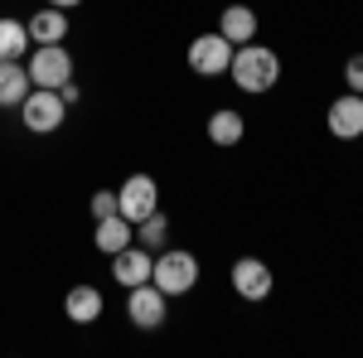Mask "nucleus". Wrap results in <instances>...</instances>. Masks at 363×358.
<instances>
[{"instance_id": "1", "label": "nucleus", "mask_w": 363, "mask_h": 358, "mask_svg": "<svg viewBox=\"0 0 363 358\" xmlns=\"http://www.w3.org/2000/svg\"><path fill=\"white\" fill-rule=\"evenodd\" d=\"M228 73H233V83L242 87V92L262 97V92H272V87L281 83V54L262 49V44H238Z\"/></svg>"}, {"instance_id": "2", "label": "nucleus", "mask_w": 363, "mask_h": 358, "mask_svg": "<svg viewBox=\"0 0 363 358\" xmlns=\"http://www.w3.org/2000/svg\"><path fill=\"white\" fill-rule=\"evenodd\" d=\"M150 281L165 291V296H189L199 286V257L184 247H169L155 257V272H150Z\"/></svg>"}, {"instance_id": "3", "label": "nucleus", "mask_w": 363, "mask_h": 358, "mask_svg": "<svg viewBox=\"0 0 363 358\" xmlns=\"http://www.w3.org/2000/svg\"><path fill=\"white\" fill-rule=\"evenodd\" d=\"M63 111H68V102L58 97V87H29V97L20 102L25 131H34V136H54L63 126Z\"/></svg>"}, {"instance_id": "4", "label": "nucleus", "mask_w": 363, "mask_h": 358, "mask_svg": "<svg viewBox=\"0 0 363 358\" xmlns=\"http://www.w3.org/2000/svg\"><path fill=\"white\" fill-rule=\"evenodd\" d=\"M29 83L34 87H63L73 83V54L63 44H39V54H29Z\"/></svg>"}, {"instance_id": "5", "label": "nucleus", "mask_w": 363, "mask_h": 358, "mask_svg": "<svg viewBox=\"0 0 363 358\" xmlns=\"http://www.w3.org/2000/svg\"><path fill=\"white\" fill-rule=\"evenodd\" d=\"M155 208H160V184L150 174H126V184L116 189V213L140 223V218H150Z\"/></svg>"}, {"instance_id": "6", "label": "nucleus", "mask_w": 363, "mask_h": 358, "mask_svg": "<svg viewBox=\"0 0 363 358\" xmlns=\"http://www.w3.org/2000/svg\"><path fill=\"white\" fill-rule=\"evenodd\" d=\"M126 315H131L136 330H160L165 315H169V296L155 281H140V286H131V296H126Z\"/></svg>"}, {"instance_id": "7", "label": "nucleus", "mask_w": 363, "mask_h": 358, "mask_svg": "<svg viewBox=\"0 0 363 358\" xmlns=\"http://www.w3.org/2000/svg\"><path fill=\"white\" fill-rule=\"evenodd\" d=\"M189 68H194L199 78H223L228 68H233V44H228L218 29L213 34H199L194 44H189Z\"/></svg>"}, {"instance_id": "8", "label": "nucleus", "mask_w": 363, "mask_h": 358, "mask_svg": "<svg viewBox=\"0 0 363 358\" xmlns=\"http://www.w3.org/2000/svg\"><path fill=\"white\" fill-rule=\"evenodd\" d=\"M272 286H277V276H272V267H267L262 257H242V262H233V291H238L242 301H267Z\"/></svg>"}, {"instance_id": "9", "label": "nucleus", "mask_w": 363, "mask_h": 358, "mask_svg": "<svg viewBox=\"0 0 363 358\" xmlns=\"http://www.w3.org/2000/svg\"><path fill=\"white\" fill-rule=\"evenodd\" d=\"M330 136L335 140H359L363 136V92H344L330 102Z\"/></svg>"}, {"instance_id": "10", "label": "nucleus", "mask_w": 363, "mask_h": 358, "mask_svg": "<svg viewBox=\"0 0 363 358\" xmlns=\"http://www.w3.org/2000/svg\"><path fill=\"white\" fill-rule=\"evenodd\" d=\"M150 272H155V257L145 247H121V252H112V281L116 286H140V281H150Z\"/></svg>"}, {"instance_id": "11", "label": "nucleus", "mask_w": 363, "mask_h": 358, "mask_svg": "<svg viewBox=\"0 0 363 358\" xmlns=\"http://www.w3.org/2000/svg\"><path fill=\"white\" fill-rule=\"evenodd\" d=\"M29 44H63L68 39V15L58 5H44L39 15H29Z\"/></svg>"}, {"instance_id": "12", "label": "nucleus", "mask_w": 363, "mask_h": 358, "mask_svg": "<svg viewBox=\"0 0 363 358\" xmlns=\"http://www.w3.org/2000/svg\"><path fill=\"white\" fill-rule=\"evenodd\" d=\"M29 68L20 58H0V107H20L29 97Z\"/></svg>"}, {"instance_id": "13", "label": "nucleus", "mask_w": 363, "mask_h": 358, "mask_svg": "<svg viewBox=\"0 0 363 358\" xmlns=\"http://www.w3.org/2000/svg\"><path fill=\"white\" fill-rule=\"evenodd\" d=\"M131 237H136V223L121 218V213H112V218H97V233H92V242H97V252H121L131 247Z\"/></svg>"}, {"instance_id": "14", "label": "nucleus", "mask_w": 363, "mask_h": 358, "mask_svg": "<svg viewBox=\"0 0 363 358\" xmlns=\"http://www.w3.org/2000/svg\"><path fill=\"white\" fill-rule=\"evenodd\" d=\"M218 34H223L233 49H238V44H252V34H257V15H252L247 5H228L223 15H218Z\"/></svg>"}, {"instance_id": "15", "label": "nucleus", "mask_w": 363, "mask_h": 358, "mask_svg": "<svg viewBox=\"0 0 363 358\" xmlns=\"http://www.w3.org/2000/svg\"><path fill=\"white\" fill-rule=\"evenodd\" d=\"M63 310H68L73 325H92V320L102 315V291H97V286H73V291L63 296Z\"/></svg>"}, {"instance_id": "16", "label": "nucleus", "mask_w": 363, "mask_h": 358, "mask_svg": "<svg viewBox=\"0 0 363 358\" xmlns=\"http://www.w3.org/2000/svg\"><path fill=\"white\" fill-rule=\"evenodd\" d=\"M242 131H247V121H242L233 107H223V111L208 116V140H213V145H238Z\"/></svg>"}, {"instance_id": "17", "label": "nucleus", "mask_w": 363, "mask_h": 358, "mask_svg": "<svg viewBox=\"0 0 363 358\" xmlns=\"http://www.w3.org/2000/svg\"><path fill=\"white\" fill-rule=\"evenodd\" d=\"M29 54V29L10 15H0V58H25Z\"/></svg>"}, {"instance_id": "18", "label": "nucleus", "mask_w": 363, "mask_h": 358, "mask_svg": "<svg viewBox=\"0 0 363 358\" xmlns=\"http://www.w3.org/2000/svg\"><path fill=\"white\" fill-rule=\"evenodd\" d=\"M136 237H140V247H165V237H169V218L155 208L150 218H140L136 223Z\"/></svg>"}, {"instance_id": "19", "label": "nucleus", "mask_w": 363, "mask_h": 358, "mask_svg": "<svg viewBox=\"0 0 363 358\" xmlns=\"http://www.w3.org/2000/svg\"><path fill=\"white\" fill-rule=\"evenodd\" d=\"M116 213V194L112 189H97L92 194V218H112Z\"/></svg>"}, {"instance_id": "20", "label": "nucleus", "mask_w": 363, "mask_h": 358, "mask_svg": "<svg viewBox=\"0 0 363 358\" xmlns=\"http://www.w3.org/2000/svg\"><path fill=\"white\" fill-rule=\"evenodd\" d=\"M344 83H349V92H363V54H354L344 63Z\"/></svg>"}, {"instance_id": "21", "label": "nucleus", "mask_w": 363, "mask_h": 358, "mask_svg": "<svg viewBox=\"0 0 363 358\" xmlns=\"http://www.w3.org/2000/svg\"><path fill=\"white\" fill-rule=\"evenodd\" d=\"M58 97H63V102H68V107H73V102H78V97H83V92H78V83H63V87H58Z\"/></svg>"}, {"instance_id": "22", "label": "nucleus", "mask_w": 363, "mask_h": 358, "mask_svg": "<svg viewBox=\"0 0 363 358\" xmlns=\"http://www.w3.org/2000/svg\"><path fill=\"white\" fill-rule=\"evenodd\" d=\"M44 5H58V10H78L83 0H44Z\"/></svg>"}]
</instances>
